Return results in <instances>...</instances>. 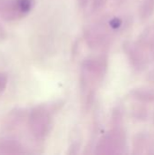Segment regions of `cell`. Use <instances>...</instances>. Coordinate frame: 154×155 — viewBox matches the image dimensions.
<instances>
[{
	"instance_id": "cell-1",
	"label": "cell",
	"mask_w": 154,
	"mask_h": 155,
	"mask_svg": "<svg viewBox=\"0 0 154 155\" xmlns=\"http://www.w3.org/2000/svg\"><path fill=\"white\" fill-rule=\"evenodd\" d=\"M18 5L22 11H27L30 6V1L29 0H19Z\"/></svg>"
}]
</instances>
